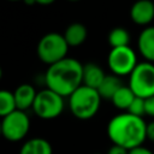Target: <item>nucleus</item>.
Here are the masks:
<instances>
[{"mask_svg":"<svg viewBox=\"0 0 154 154\" xmlns=\"http://www.w3.org/2000/svg\"><path fill=\"white\" fill-rule=\"evenodd\" d=\"M134 116H137V117H142L146 114V108H144V99L142 97H135V100L132 101V103L130 105L129 109L126 111Z\"/></svg>","mask_w":154,"mask_h":154,"instance_id":"obj_19","label":"nucleus"},{"mask_svg":"<svg viewBox=\"0 0 154 154\" xmlns=\"http://www.w3.org/2000/svg\"><path fill=\"white\" fill-rule=\"evenodd\" d=\"M130 17L138 25H147L154 18V2L150 0H137L130 10Z\"/></svg>","mask_w":154,"mask_h":154,"instance_id":"obj_9","label":"nucleus"},{"mask_svg":"<svg viewBox=\"0 0 154 154\" xmlns=\"http://www.w3.org/2000/svg\"><path fill=\"white\" fill-rule=\"evenodd\" d=\"M137 46L147 61L154 63V26H148L141 31Z\"/></svg>","mask_w":154,"mask_h":154,"instance_id":"obj_11","label":"nucleus"},{"mask_svg":"<svg viewBox=\"0 0 154 154\" xmlns=\"http://www.w3.org/2000/svg\"><path fill=\"white\" fill-rule=\"evenodd\" d=\"M107 63L108 67L116 76H130V73L138 64L135 52L129 46L112 48L108 53Z\"/></svg>","mask_w":154,"mask_h":154,"instance_id":"obj_8","label":"nucleus"},{"mask_svg":"<svg viewBox=\"0 0 154 154\" xmlns=\"http://www.w3.org/2000/svg\"><path fill=\"white\" fill-rule=\"evenodd\" d=\"M8 1H20V0H8ZM24 1V0H23Z\"/></svg>","mask_w":154,"mask_h":154,"instance_id":"obj_25","label":"nucleus"},{"mask_svg":"<svg viewBox=\"0 0 154 154\" xmlns=\"http://www.w3.org/2000/svg\"><path fill=\"white\" fill-rule=\"evenodd\" d=\"M136 95L134 94V91L130 89V87H122L116 94L114 96L112 97V103L119 108V109H123V111H128L130 105L132 103V101L135 100Z\"/></svg>","mask_w":154,"mask_h":154,"instance_id":"obj_16","label":"nucleus"},{"mask_svg":"<svg viewBox=\"0 0 154 154\" xmlns=\"http://www.w3.org/2000/svg\"><path fill=\"white\" fill-rule=\"evenodd\" d=\"M129 154H154V153L149 148L143 147V146H140V147H136L134 149H130L129 150Z\"/></svg>","mask_w":154,"mask_h":154,"instance_id":"obj_22","label":"nucleus"},{"mask_svg":"<svg viewBox=\"0 0 154 154\" xmlns=\"http://www.w3.org/2000/svg\"><path fill=\"white\" fill-rule=\"evenodd\" d=\"M69 45L64 35L57 32H49L41 37L37 43V55L41 61L49 66L65 59L67 54Z\"/></svg>","mask_w":154,"mask_h":154,"instance_id":"obj_4","label":"nucleus"},{"mask_svg":"<svg viewBox=\"0 0 154 154\" xmlns=\"http://www.w3.org/2000/svg\"><path fill=\"white\" fill-rule=\"evenodd\" d=\"M146 134H147V140L154 142V120L147 124V131H146Z\"/></svg>","mask_w":154,"mask_h":154,"instance_id":"obj_23","label":"nucleus"},{"mask_svg":"<svg viewBox=\"0 0 154 154\" xmlns=\"http://www.w3.org/2000/svg\"><path fill=\"white\" fill-rule=\"evenodd\" d=\"M95 154H101V153H95Z\"/></svg>","mask_w":154,"mask_h":154,"instance_id":"obj_27","label":"nucleus"},{"mask_svg":"<svg viewBox=\"0 0 154 154\" xmlns=\"http://www.w3.org/2000/svg\"><path fill=\"white\" fill-rule=\"evenodd\" d=\"M87 35H88V31H87V28L81 24V23H72L70 24L65 32H64V37L69 45V47H77L79 45H82L85 38H87Z\"/></svg>","mask_w":154,"mask_h":154,"instance_id":"obj_14","label":"nucleus"},{"mask_svg":"<svg viewBox=\"0 0 154 154\" xmlns=\"http://www.w3.org/2000/svg\"><path fill=\"white\" fill-rule=\"evenodd\" d=\"M101 99L96 89L81 85L69 96V108L77 119L88 120L99 112Z\"/></svg>","mask_w":154,"mask_h":154,"instance_id":"obj_3","label":"nucleus"},{"mask_svg":"<svg viewBox=\"0 0 154 154\" xmlns=\"http://www.w3.org/2000/svg\"><path fill=\"white\" fill-rule=\"evenodd\" d=\"M55 0H24L25 4L28 5H34V4H38V5H51L53 4Z\"/></svg>","mask_w":154,"mask_h":154,"instance_id":"obj_24","label":"nucleus"},{"mask_svg":"<svg viewBox=\"0 0 154 154\" xmlns=\"http://www.w3.org/2000/svg\"><path fill=\"white\" fill-rule=\"evenodd\" d=\"M105 77L106 75L99 65L94 63H88L83 65V85L97 90Z\"/></svg>","mask_w":154,"mask_h":154,"instance_id":"obj_12","label":"nucleus"},{"mask_svg":"<svg viewBox=\"0 0 154 154\" xmlns=\"http://www.w3.org/2000/svg\"><path fill=\"white\" fill-rule=\"evenodd\" d=\"M14 94V99H16V103H17V109L19 111H26L29 108H32V105L35 102L37 91L35 90V88L30 84H20L16 88V90L13 91Z\"/></svg>","mask_w":154,"mask_h":154,"instance_id":"obj_10","label":"nucleus"},{"mask_svg":"<svg viewBox=\"0 0 154 154\" xmlns=\"http://www.w3.org/2000/svg\"><path fill=\"white\" fill-rule=\"evenodd\" d=\"M64 97L58 93L46 88L37 91L35 102L32 105L34 113L41 119H54L64 111Z\"/></svg>","mask_w":154,"mask_h":154,"instance_id":"obj_6","label":"nucleus"},{"mask_svg":"<svg viewBox=\"0 0 154 154\" xmlns=\"http://www.w3.org/2000/svg\"><path fill=\"white\" fill-rule=\"evenodd\" d=\"M144 108L146 114L149 117H154V96L144 99Z\"/></svg>","mask_w":154,"mask_h":154,"instance_id":"obj_20","label":"nucleus"},{"mask_svg":"<svg viewBox=\"0 0 154 154\" xmlns=\"http://www.w3.org/2000/svg\"><path fill=\"white\" fill-rule=\"evenodd\" d=\"M17 111V103L14 94L8 90L0 91V116L6 117L7 114Z\"/></svg>","mask_w":154,"mask_h":154,"instance_id":"obj_18","label":"nucleus"},{"mask_svg":"<svg viewBox=\"0 0 154 154\" xmlns=\"http://www.w3.org/2000/svg\"><path fill=\"white\" fill-rule=\"evenodd\" d=\"M69 1H78V0H69Z\"/></svg>","mask_w":154,"mask_h":154,"instance_id":"obj_26","label":"nucleus"},{"mask_svg":"<svg viewBox=\"0 0 154 154\" xmlns=\"http://www.w3.org/2000/svg\"><path fill=\"white\" fill-rule=\"evenodd\" d=\"M30 130V119L24 111H14L1 120V134L10 142H19L24 140Z\"/></svg>","mask_w":154,"mask_h":154,"instance_id":"obj_7","label":"nucleus"},{"mask_svg":"<svg viewBox=\"0 0 154 154\" xmlns=\"http://www.w3.org/2000/svg\"><path fill=\"white\" fill-rule=\"evenodd\" d=\"M129 42H130V35L128 30L122 26H117L112 29L108 34V43L112 48L129 46Z\"/></svg>","mask_w":154,"mask_h":154,"instance_id":"obj_17","label":"nucleus"},{"mask_svg":"<svg viewBox=\"0 0 154 154\" xmlns=\"http://www.w3.org/2000/svg\"><path fill=\"white\" fill-rule=\"evenodd\" d=\"M19 154H53V148L48 140L43 137H32L22 144Z\"/></svg>","mask_w":154,"mask_h":154,"instance_id":"obj_13","label":"nucleus"},{"mask_svg":"<svg viewBox=\"0 0 154 154\" xmlns=\"http://www.w3.org/2000/svg\"><path fill=\"white\" fill-rule=\"evenodd\" d=\"M123 87L120 79L118 76L116 75H106L105 79L102 81V83L100 84L97 91L100 94V96L102 99H108L112 100V97L114 96V94Z\"/></svg>","mask_w":154,"mask_h":154,"instance_id":"obj_15","label":"nucleus"},{"mask_svg":"<svg viewBox=\"0 0 154 154\" xmlns=\"http://www.w3.org/2000/svg\"><path fill=\"white\" fill-rule=\"evenodd\" d=\"M129 87L137 97L154 96V65L149 61L138 63L130 73Z\"/></svg>","mask_w":154,"mask_h":154,"instance_id":"obj_5","label":"nucleus"},{"mask_svg":"<svg viewBox=\"0 0 154 154\" xmlns=\"http://www.w3.org/2000/svg\"><path fill=\"white\" fill-rule=\"evenodd\" d=\"M147 123L142 117L129 112L114 116L107 124V136L112 144L120 146L128 150L143 146L147 140Z\"/></svg>","mask_w":154,"mask_h":154,"instance_id":"obj_1","label":"nucleus"},{"mask_svg":"<svg viewBox=\"0 0 154 154\" xmlns=\"http://www.w3.org/2000/svg\"><path fill=\"white\" fill-rule=\"evenodd\" d=\"M107 154H129V150L120 147V146H117V144H112L107 152Z\"/></svg>","mask_w":154,"mask_h":154,"instance_id":"obj_21","label":"nucleus"},{"mask_svg":"<svg viewBox=\"0 0 154 154\" xmlns=\"http://www.w3.org/2000/svg\"><path fill=\"white\" fill-rule=\"evenodd\" d=\"M45 83L63 97L70 96L83 85V65L73 58H65L48 67Z\"/></svg>","mask_w":154,"mask_h":154,"instance_id":"obj_2","label":"nucleus"}]
</instances>
